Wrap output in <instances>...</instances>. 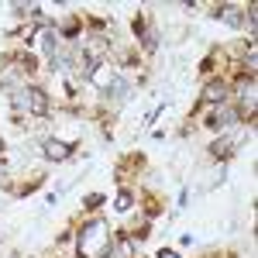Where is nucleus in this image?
I'll return each mask as SVG.
<instances>
[{"instance_id":"obj_1","label":"nucleus","mask_w":258,"mask_h":258,"mask_svg":"<svg viewBox=\"0 0 258 258\" xmlns=\"http://www.w3.org/2000/svg\"><path fill=\"white\" fill-rule=\"evenodd\" d=\"M76 251L80 258H110L114 251V234L103 220H90L83 224V231L76 234Z\"/></svg>"},{"instance_id":"obj_2","label":"nucleus","mask_w":258,"mask_h":258,"mask_svg":"<svg viewBox=\"0 0 258 258\" xmlns=\"http://www.w3.org/2000/svg\"><path fill=\"white\" fill-rule=\"evenodd\" d=\"M14 107L18 110H28L35 117H45L48 114V93L41 86H28V90H18L14 93Z\"/></svg>"},{"instance_id":"obj_3","label":"nucleus","mask_w":258,"mask_h":258,"mask_svg":"<svg viewBox=\"0 0 258 258\" xmlns=\"http://www.w3.org/2000/svg\"><path fill=\"white\" fill-rule=\"evenodd\" d=\"M41 155L48 162H66V159H73V145L69 141H59V138H48L41 145Z\"/></svg>"},{"instance_id":"obj_4","label":"nucleus","mask_w":258,"mask_h":258,"mask_svg":"<svg viewBox=\"0 0 258 258\" xmlns=\"http://www.w3.org/2000/svg\"><path fill=\"white\" fill-rule=\"evenodd\" d=\"M234 120H241V110L238 107H224V103H220L217 114L207 120V124H210V127H227V124H234Z\"/></svg>"},{"instance_id":"obj_5","label":"nucleus","mask_w":258,"mask_h":258,"mask_svg":"<svg viewBox=\"0 0 258 258\" xmlns=\"http://www.w3.org/2000/svg\"><path fill=\"white\" fill-rule=\"evenodd\" d=\"M38 41H41V48H45V55L55 62V52H59V31H55V28H41Z\"/></svg>"},{"instance_id":"obj_6","label":"nucleus","mask_w":258,"mask_h":258,"mask_svg":"<svg viewBox=\"0 0 258 258\" xmlns=\"http://www.w3.org/2000/svg\"><path fill=\"white\" fill-rule=\"evenodd\" d=\"M224 100H227V83H224V80L207 83V90H203V103H224Z\"/></svg>"},{"instance_id":"obj_7","label":"nucleus","mask_w":258,"mask_h":258,"mask_svg":"<svg viewBox=\"0 0 258 258\" xmlns=\"http://www.w3.org/2000/svg\"><path fill=\"white\" fill-rule=\"evenodd\" d=\"M238 97L241 103H255V76H241L238 80Z\"/></svg>"},{"instance_id":"obj_8","label":"nucleus","mask_w":258,"mask_h":258,"mask_svg":"<svg viewBox=\"0 0 258 258\" xmlns=\"http://www.w3.org/2000/svg\"><path fill=\"white\" fill-rule=\"evenodd\" d=\"M110 258H135V241H131V238H117V241H114Z\"/></svg>"},{"instance_id":"obj_9","label":"nucleus","mask_w":258,"mask_h":258,"mask_svg":"<svg viewBox=\"0 0 258 258\" xmlns=\"http://www.w3.org/2000/svg\"><path fill=\"white\" fill-rule=\"evenodd\" d=\"M210 152H214V159H227V155L234 152V145H231L227 138H220V141H214V145H210Z\"/></svg>"},{"instance_id":"obj_10","label":"nucleus","mask_w":258,"mask_h":258,"mask_svg":"<svg viewBox=\"0 0 258 258\" xmlns=\"http://www.w3.org/2000/svg\"><path fill=\"white\" fill-rule=\"evenodd\" d=\"M114 207H117V214H127V210L135 207V197H131L127 189H120V193H117V203H114Z\"/></svg>"},{"instance_id":"obj_11","label":"nucleus","mask_w":258,"mask_h":258,"mask_svg":"<svg viewBox=\"0 0 258 258\" xmlns=\"http://www.w3.org/2000/svg\"><path fill=\"white\" fill-rule=\"evenodd\" d=\"M220 14H224V21H227V24H241L238 7H220Z\"/></svg>"},{"instance_id":"obj_12","label":"nucleus","mask_w":258,"mask_h":258,"mask_svg":"<svg viewBox=\"0 0 258 258\" xmlns=\"http://www.w3.org/2000/svg\"><path fill=\"white\" fill-rule=\"evenodd\" d=\"M76 31H80V21H69V24H62V35H66V38H73Z\"/></svg>"},{"instance_id":"obj_13","label":"nucleus","mask_w":258,"mask_h":258,"mask_svg":"<svg viewBox=\"0 0 258 258\" xmlns=\"http://www.w3.org/2000/svg\"><path fill=\"white\" fill-rule=\"evenodd\" d=\"M86 207H90V210H97V207H103V197H100V193H93V197H86Z\"/></svg>"},{"instance_id":"obj_14","label":"nucleus","mask_w":258,"mask_h":258,"mask_svg":"<svg viewBox=\"0 0 258 258\" xmlns=\"http://www.w3.org/2000/svg\"><path fill=\"white\" fill-rule=\"evenodd\" d=\"M148 234H152V227H148V224H141L138 231H135V238H138V241H145V238H148Z\"/></svg>"},{"instance_id":"obj_15","label":"nucleus","mask_w":258,"mask_h":258,"mask_svg":"<svg viewBox=\"0 0 258 258\" xmlns=\"http://www.w3.org/2000/svg\"><path fill=\"white\" fill-rule=\"evenodd\" d=\"M155 258H182V255H179V251H172V248H162Z\"/></svg>"},{"instance_id":"obj_16","label":"nucleus","mask_w":258,"mask_h":258,"mask_svg":"<svg viewBox=\"0 0 258 258\" xmlns=\"http://www.w3.org/2000/svg\"><path fill=\"white\" fill-rule=\"evenodd\" d=\"M0 152H4V141H0Z\"/></svg>"}]
</instances>
